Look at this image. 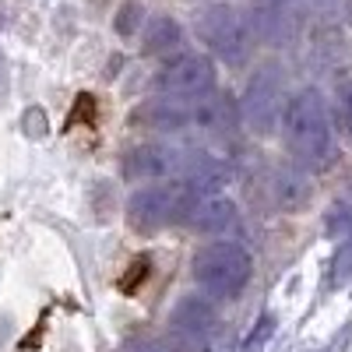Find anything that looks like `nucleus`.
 Returning a JSON list of instances; mask_svg holds the SVG:
<instances>
[{"label": "nucleus", "mask_w": 352, "mask_h": 352, "mask_svg": "<svg viewBox=\"0 0 352 352\" xmlns=\"http://www.w3.org/2000/svg\"><path fill=\"white\" fill-rule=\"evenodd\" d=\"M282 141L289 155L307 169H328L338 159V138H335V116L328 99L320 96V88L307 85L300 92H292L282 109Z\"/></svg>", "instance_id": "f257e3e1"}, {"label": "nucleus", "mask_w": 352, "mask_h": 352, "mask_svg": "<svg viewBox=\"0 0 352 352\" xmlns=\"http://www.w3.org/2000/svg\"><path fill=\"white\" fill-rule=\"evenodd\" d=\"M190 275L201 285L204 296L212 300H232L247 289L250 275H254V257L243 243H232V240H215V243H204L194 254L190 264Z\"/></svg>", "instance_id": "f03ea898"}, {"label": "nucleus", "mask_w": 352, "mask_h": 352, "mask_svg": "<svg viewBox=\"0 0 352 352\" xmlns=\"http://www.w3.org/2000/svg\"><path fill=\"white\" fill-rule=\"evenodd\" d=\"M194 32L219 60H229V64H243V56H250L254 39H257L254 18H247L232 4H208L194 18Z\"/></svg>", "instance_id": "7ed1b4c3"}, {"label": "nucleus", "mask_w": 352, "mask_h": 352, "mask_svg": "<svg viewBox=\"0 0 352 352\" xmlns=\"http://www.w3.org/2000/svg\"><path fill=\"white\" fill-rule=\"evenodd\" d=\"M282 109H285V78L278 67L264 64L257 67L247 85H243V96H240V120L261 134L268 138L272 131H278L282 124Z\"/></svg>", "instance_id": "20e7f679"}, {"label": "nucleus", "mask_w": 352, "mask_h": 352, "mask_svg": "<svg viewBox=\"0 0 352 352\" xmlns=\"http://www.w3.org/2000/svg\"><path fill=\"white\" fill-rule=\"evenodd\" d=\"M155 88L159 96H169V99H204L219 88V67L212 56L204 53H173L159 64L155 71Z\"/></svg>", "instance_id": "39448f33"}, {"label": "nucleus", "mask_w": 352, "mask_h": 352, "mask_svg": "<svg viewBox=\"0 0 352 352\" xmlns=\"http://www.w3.org/2000/svg\"><path fill=\"white\" fill-rule=\"evenodd\" d=\"M176 204H180V187L152 180L127 197L124 215H127V226L138 236H155V232L176 226Z\"/></svg>", "instance_id": "423d86ee"}, {"label": "nucleus", "mask_w": 352, "mask_h": 352, "mask_svg": "<svg viewBox=\"0 0 352 352\" xmlns=\"http://www.w3.org/2000/svg\"><path fill=\"white\" fill-rule=\"evenodd\" d=\"M236 222V201L226 190H197L180 187V204H176V226H187L194 232H222Z\"/></svg>", "instance_id": "0eeeda50"}, {"label": "nucleus", "mask_w": 352, "mask_h": 352, "mask_svg": "<svg viewBox=\"0 0 352 352\" xmlns=\"http://www.w3.org/2000/svg\"><path fill=\"white\" fill-rule=\"evenodd\" d=\"M184 169H187V152L173 148L166 141H141L120 159V173L127 180H141V184L169 180V176L184 173Z\"/></svg>", "instance_id": "6e6552de"}, {"label": "nucleus", "mask_w": 352, "mask_h": 352, "mask_svg": "<svg viewBox=\"0 0 352 352\" xmlns=\"http://www.w3.org/2000/svg\"><path fill=\"white\" fill-rule=\"evenodd\" d=\"M215 310L208 300L201 296H187L176 303L173 317H169V331L173 338L180 342L187 352H208L212 349V338H215Z\"/></svg>", "instance_id": "1a4fd4ad"}, {"label": "nucleus", "mask_w": 352, "mask_h": 352, "mask_svg": "<svg viewBox=\"0 0 352 352\" xmlns=\"http://www.w3.org/2000/svg\"><path fill=\"white\" fill-rule=\"evenodd\" d=\"M268 197L278 212L285 215H296L307 212L310 201H314V176L307 166L300 162H289V166H275L268 173Z\"/></svg>", "instance_id": "9d476101"}, {"label": "nucleus", "mask_w": 352, "mask_h": 352, "mask_svg": "<svg viewBox=\"0 0 352 352\" xmlns=\"http://www.w3.org/2000/svg\"><path fill=\"white\" fill-rule=\"evenodd\" d=\"M131 124L152 127V131H184V127L194 124V106H190L187 99L159 96V99L141 102V106L131 113Z\"/></svg>", "instance_id": "9b49d317"}, {"label": "nucleus", "mask_w": 352, "mask_h": 352, "mask_svg": "<svg viewBox=\"0 0 352 352\" xmlns=\"http://www.w3.org/2000/svg\"><path fill=\"white\" fill-rule=\"evenodd\" d=\"M141 46H144V53H152V56H169L173 50L184 46V25L176 18H169V14L148 18L141 25Z\"/></svg>", "instance_id": "f8f14e48"}, {"label": "nucleus", "mask_w": 352, "mask_h": 352, "mask_svg": "<svg viewBox=\"0 0 352 352\" xmlns=\"http://www.w3.org/2000/svg\"><path fill=\"white\" fill-rule=\"evenodd\" d=\"M240 120V109H232L226 96H204L194 99V127L201 131H229L232 124Z\"/></svg>", "instance_id": "ddd939ff"}, {"label": "nucleus", "mask_w": 352, "mask_h": 352, "mask_svg": "<svg viewBox=\"0 0 352 352\" xmlns=\"http://www.w3.org/2000/svg\"><path fill=\"white\" fill-rule=\"evenodd\" d=\"M331 116H335V127L352 138V71L342 74L335 81V102H331Z\"/></svg>", "instance_id": "4468645a"}, {"label": "nucleus", "mask_w": 352, "mask_h": 352, "mask_svg": "<svg viewBox=\"0 0 352 352\" xmlns=\"http://www.w3.org/2000/svg\"><path fill=\"white\" fill-rule=\"evenodd\" d=\"M141 21H144L141 0H124V8L116 11V18H113V32L120 39H131L134 32H141Z\"/></svg>", "instance_id": "2eb2a0df"}, {"label": "nucleus", "mask_w": 352, "mask_h": 352, "mask_svg": "<svg viewBox=\"0 0 352 352\" xmlns=\"http://www.w3.org/2000/svg\"><path fill=\"white\" fill-rule=\"evenodd\" d=\"M328 278H331V285H335V289H342V285H349V282H352V229L345 232L342 247H338V250H335V257H331V272H328Z\"/></svg>", "instance_id": "dca6fc26"}, {"label": "nucleus", "mask_w": 352, "mask_h": 352, "mask_svg": "<svg viewBox=\"0 0 352 352\" xmlns=\"http://www.w3.org/2000/svg\"><path fill=\"white\" fill-rule=\"evenodd\" d=\"M275 324H278V320H275V314H261V317H257V324H254V331L243 338V349H240V352H261L264 345L272 342V335H275Z\"/></svg>", "instance_id": "f3484780"}, {"label": "nucleus", "mask_w": 352, "mask_h": 352, "mask_svg": "<svg viewBox=\"0 0 352 352\" xmlns=\"http://www.w3.org/2000/svg\"><path fill=\"white\" fill-rule=\"evenodd\" d=\"M324 229L331 232V236H338V232H349L352 229V208L345 201H335L331 212L324 215Z\"/></svg>", "instance_id": "a211bd4d"}, {"label": "nucleus", "mask_w": 352, "mask_h": 352, "mask_svg": "<svg viewBox=\"0 0 352 352\" xmlns=\"http://www.w3.org/2000/svg\"><path fill=\"white\" fill-rule=\"evenodd\" d=\"M131 352H169L166 345H159V342H152V338H141V342H134L131 345Z\"/></svg>", "instance_id": "6ab92c4d"}, {"label": "nucleus", "mask_w": 352, "mask_h": 352, "mask_svg": "<svg viewBox=\"0 0 352 352\" xmlns=\"http://www.w3.org/2000/svg\"><path fill=\"white\" fill-rule=\"evenodd\" d=\"M268 4H289V0H268Z\"/></svg>", "instance_id": "aec40b11"}]
</instances>
